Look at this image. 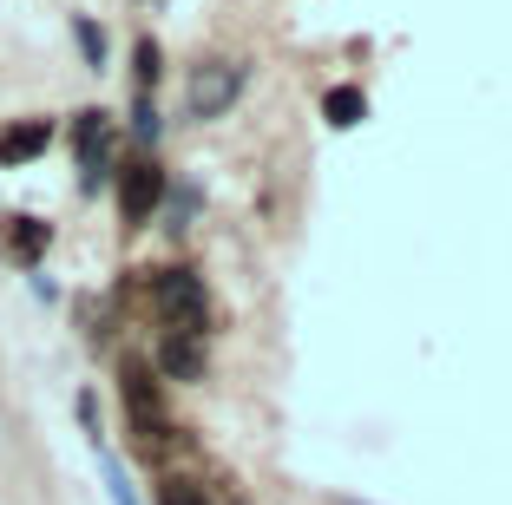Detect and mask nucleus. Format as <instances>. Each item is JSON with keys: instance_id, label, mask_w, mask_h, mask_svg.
Here are the masks:
<instances>
[{"instance_id": "1", "label": "nucleus", "mask_w": 512, "mask_h": 505, "mask_svg": "<svg viewBox=\"0 0 512 505\" xmlns=\"http://www.w3.org/2000/svg\"><path fill=\"white\" fill-rule=\"evenodd\" d=\"M138 276H145V296H151V309L165 315L171 335H204L211 328V296H204L197 269L171 263V269H138Z\"/></svg>"}, {"instance_id": "2", "label": "nucleus", "mask_w": 512, "mask_h": 505, "mask_svg": "<svg viewBox=\"0 0 512 505\" xmlns=\"http://www.w3.org/2000/svg\"><path fill=\"white\" fill-rule=\"evenodd\" d=\"M119 387H125V414H132V433L145 453H165L171 446V420H165V387H158V368L145 355H125L119 361Z\"/></svg>"}, {"instance_id": "3", "label": "nucleus", "mask_w": 512, "mask_h": 505, "mask_svg": "<svg viewBox=\"0 0 512 505\" xmlns=\"http://www.w3.org/2000/svg\"><path fill=\"white\" fill-rule=\"evenodd\" d=\"M243 86H250V66H243V60H204L191 73L184 112H191V119H224L230 105L243 99Z\"/></svg>"}, {"instance_id": "4", "label": "nucleus", "mask_w": 512, "mask_h": 505, "mask_svg": "<svg viewBox=\"0 0 512 505\" xmlns=\"http://www.w3.org/2000/svg\"><path fill=\"white\" fill-rule=\"evenodd\" d=\"M165 197H171V178H165L158 158L119 164V217H125V230H145V223L165 210Z\"/></svg>"}, {"instance_id": "5", "label": "nucleus", "mask_w": 512, "mask_h": 505, "mask_svg": "<svg viewBox=\"0 0 512 505\" xmlns=\"http://www.w3.org/2000/svg\"><path fill=\"white\" fill-rule=\"evenodd\" d=\"M106 145H112V125L106 112H73V151H79V191H99L112 178L106 164Z\"/></svg>"}, {"instance_id": "6", "label": "nucleus", "mask_w": 512, "mask_h": 505, "mask_svg": "<svg viewBox=\"0 0 512 505\" xmlns=\"http://www.w3.org/2000/svg\"><path fill=\"white\" fill-rule=\"evenodd\" d=\"M151 368H158V381H204V374H211V355H204V335H158V342H151Z\"/></svg>"}, {"instance_id": "7", "label": "nucleus", "mask_w": 512, "mask_h": 505, "mask_svg": "<svg viewBox=\"0 0 512 505\" xmlns=\"http://www.w3.org/2000/svg\"><path fill=\"white\" fill-rule=\"evenodd\" d=\"M46 243H53V223L27 217V210L0 217V256H7L14 269H40L46 263Z\"/></svg>"}, {"instance_id": "8", "label": "nucleus", "mask_w": 512, "mask_h": 505, "mask_svg": "<svg viewBox=\"0 0 512 505\" xmlns=\"http://www.w3.org/2000/svg\"><path fill=\"white\" fill-rule=\"evenodd\" d=\"M46 145H53V119H7L0 125V171L46 158Z\"/></svg>"}, {"instance_id": "9", "label": "nucleus", "mask_w": 512, "mask_h": 505, "mask_svg": "<svg viewBox=\"0 0 512 505\" xmlns=\"http://www.w3.org/2000/svg\"><path fill=\"white\" fill-rule=\"evenodd\" d=\"M322 119H329L335 132H355V125L368 119V92L362 86H329L322 92Z\"/></svg>"}, {"instance_id": "10", "label": "nucleus", "mask_w": 512, "mask_h": 505, "mask_svg": "<svg viewBox=\"0 0 512 505\" xmlns=\"http://www.w3.org/2000/svg\"><path fill=\"white\" fill-rule=\"evenodd\" d=\"M158 79H165V53H158V40H138V46H132V86L151 92Z\"/></svg>"}, {"instance_id": "11", "label": "nucleus", "mask_w": 512, "mask_h": 505, "mask_svg": "<svg viewBox=\"0 0 512 505\" xmlns=\"http://www.w3.org/2000/svg\"><path fill=\"white\" fill-rule=\"evenodd\" d=\"M158 132H165V119H158V105H151V92H132V138L158 145Z\"/></svg>"}, {"instance_id": "12", "label": "nucleus", "mask_w": 512, "mask_h": 505, "mask_svg": "<svg viewBox=\"0 0 512 505\" xmlns=\"http://www.w3.org/2000/svg\"><path fill=\"white\" fill-rule=\"evenodd\" d=\"M99 453V473H106V492H112V505H138V492H132V479H125V466L112 460L106 446H92Z\"/></svg>"}, {"instance_id": "13", "label": "nucleus", "mask_w": 512, "mask_h": 505, "mask_svg": "<svg viewBox=\"0 0 512 505\" xmlns=\"http://www.w3.org/2000/svg\"><path fill=\"white\" fill-rule=\"evenodd\" d=\"M158 505H211V492L197 486V479H158Z\"/></svg>"}, {"instance_id": "14", "label": "nucleus", "mask_w": 512, "mask_h": 505, "mask_svg": "<svg viewBox=\"0 0 512 505\" xmlns=\"http://www.w3.org/2000/svg\"><path fill=\"white\" fill-rule=\"evenodd\" d=\"M73 40H79V53H86V66L99 73V66H106V33H99V20L79 14V20H73Z\"/></svg>"}, {"instance_id": "15", "label": "nucleus", "mask_w": 512, "mask_h": 505, "mask_svg": "<svg viewBox=\"0 0 512 505\" xmlns=\"http://www.w3.org/2000/svg\"><path fill=\"white\" fill-rule=\"evenodd\" d=\"M73 414H79V427H86V440H92V446H106V420H99V394H92V387L73 401Z\"/></svg>"}]
</instances>
